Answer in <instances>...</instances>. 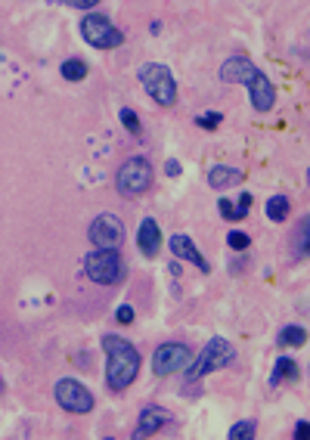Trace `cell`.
I'll list each match as a JSON object with an SVG mask.
<instances>
[{
    "label": "cell",
    "instance_id": "4316f807",
    "mask_svg": "<svg viewBox=\"0 0 310 440\" xmlns=\"http://www.w3.org/2000/svg\"><path fill=\"white\" fill-rule=\"evenodd\" d=\"M68 6H75V10H93V6H97V4H93V0H75V4H68Z\"/></svg>",
    "mask_w": 310,
    "mask_h": 440
},
{
    "label": "cell",
    "instance_id": "83f0119b",
    "mask_svg": "<svg viewBox=\"0 0 310 440\" xmlns=\"http://www.w3.org/2000/svg\"><path fill=\"white\" fill-rule=\"evenodd\" d=\"M165 171H168V177H180V162H168Z\"/></svg>",
    "mask_w": 310,
    "mask_h": 440
},
{
    "label": "cell",
    "instance_id": "484cf974",
    "mask_svg": "<svg viewBox=\"0 0 310 440\" xmlns=\"http://www.w3.org/2000/svg\"><path fill=\"white\" fill-rule=\"evenodd\" d=\"M307 434H310V425H307V422H304V419H301V422H298V425H295V437H298V440H304Z\"/></svg>",
    "mask_w": 310,
    "mask_h": 440
},
{
    "label": "cell",
    "instance_id": "30bf717a",
    "mask_svg": "<svg viewBox=\"0 0 310 440\" xmlns=\"http://www.w3.org/2000/svg\"><path fill=\"white\" fill-rule=\"evenodd\" d=\"M174 425V416L165 409V406H146V409L140 412V422H137L134 428V440H143V437H155L161 428Z\"/></svg>",
    "mask_w": 310,
    "mask_h": 440
},
{
    "label": "cell",
    "instance_id": "3957f363",
    "mask_svg": "<svg viewBox=\"0 0 310 440\" xmlns=\"http://www.w3.org/2000/svg\"><path fill=\"white\" fill-rule=\"evenodd\" d=\"M152 165L149 158L143 155H131L124 158V165L118 167L115 174V189L122 192L124 199H137V196H146V192L152 189Z\"/></svg>",
    "mask_w": 310,
    "mask_h": 440
},
{
    "label": "cell",
    "instance_id": "d4e9b609",
    "mask_svg": "<svg viewBox=\"0 0 310 440\" xmlns=\"http://www.w3.org/2000/svg\"><path fill=\"white\" fill-rule=\"evenodd\" d=\"M115 319H118L122 326H131V323H134V307H131V304H122V307L115 310Z\"/></svg>",
    "mask_w": 310,
    "mask_h": 440
},
{
    "label": "cell",
    "instance_id": "5b68a950",
    "mask_svg": "<svg viewBox=\"0 0 310 440\" xmlns=\"http://www.w3.org/2000/svg\"><path fill=\"white\" fill-rule=\"evenodd\" d=\"M140 84L146 87V93L152 97L155 106L171 109L177 103V81L165 62H146L140 69Z\"/></svg>",
    "mask_w": 310,
    "mask_h": 440
},
{
    "label": "cell",
    "instance_id": "6da1fadb",
    "mask_svg": "<svg viewBox=\"0 0 310 440\" xmlns=\"http://www.w3.org/2000/svg\"><path fill=\"white\" fill-rule=\"evenodd\" d=\"M102 351H106V385L109 391L122 394L137 382L140 372V351L122 335H102Z\"/></svg>",
    "mask_w": 310,
    "mask_h": 440
},
{
    "label": "cell",
    "instance_id": "5bb4252c",
    "mask_svg": "<svg viewBox=\"0 0 310 440\" xmlns=\"http://www.w3.org/2000/svg\"><path fill=\"white\" fill-rule=\"evenodd\" d=\"M137 245L146 258H155L161 248V230H159V220L152 217H143L140 220V230H137Z\"/></svg>",
    "mask_w": 310,
    "mask_h": 440
},
{
    "label": "cell",
    "instance_id": "ba28073f",
    "mask_svg": "<svg viewBox=\"0 0 310 440\" xmlns=\"http://www.w3.org/2000/svg\"><path fill=\"white\" fill-rule=\"evenodd\" d=\"M189 363H193V351L186 348V344H180V341H165V344H159L152 353V372L159 378H168V375H174V372H183Z\"/></svg>",
    "mask_w": 310,
    "mask_h": 440
},
{
    "label": "cell",
    "instance_id": "e0dca14e",
    "mask_svg": "<svg viewBox=\"0 0 310 440\" xmlns=\"http://www.w3.org/2000/svg\"><path fill=\"white\" fill-rule=\"evenodd\" d=\"M304 341H307V329L304 326H282L279 335H277L279 348H301Z\"/></svg>",
    "mask_w": 310,
    "mask_h": 440
},
{
    "label": "cell",
    "instance_id": "7a4b0ae2",
    "mask_svg": "<svg viewBox=\"0 0 310 440\" xmlns=\"http://www.w3.org/2000/svg\"><path fill=\"white\" fill-rule=\"evenodd\" d=\"M84 273L97 285H118V282H124L127 267L118 248H93L84 258Z\"/></svg>",
    "mask_w": 310,
    "mask_h": 440
},
{
    "label": "cell",
    "instance_id": "603a6c76",
    "mask_svg": "<svg viewBox=\"0 0 310 440\" xmlns=\"http://www.w3.org/2000/svg\"><path fill=\"white\" fill-rule=\"evenodd\" d=\"M118 118H122V124H124V128L134 133V137H140V133H143V128H140V115H137L134 109H127V106H124V109H122V115H118Z\"/></svg>",
    "mask_w": 310,
    "mask_h": 440
},
{
    "label": "cell",
    "instance_id": "7402d4cb",
    "mask_svg": "<svg viewBox=\"0 0 310 440\" xmlns=\"http://www.w3.org/2000/svg\"><path fill=\"white\" fill-rule=\"evenodd\" d=\"M196 124L202 131H218L223 124V112H202V115H196Z\"/></svg>",
    "mask_w": 310,
    "mask_h": 440
},
{
    "label": "cell",
    "instance_id": "7c38bea8",
    "mask_svg": "<svg viewBox=\"0 0 310 440\" xmlns=\"http://www.w3.org/2000/svg\"><path fill=\"white\" fill-rule=\"evenodd\" d=\"M168 248H171V255H174V258H180V260H189V264H196V267L202 270V273H211V264L202 258V251L196 248V242L189 239L186 233H174V236H171Z\"/></svg>",
    "mask_w": 310,
    "mask_h": 440
},
{
    "label": "cell",
    "instance_id": "277c9868",
    "mask_svg": "<svg viewBox=\"0 0 310 440\" xmlns=\"http://www.w3.org/2000/svg\"><path fill=\"white\" fill-rule=\"evenodd\" d=\"M236 360V348L227 341V338H211L208 344L202 348L199 357H193V363L186 366V382H199L202 375H208L214 369H223Z\"/></svg>",
    "mask_w": 310,
    "mask_h": 440
},
{
    "label": "cell",
    "instance_id": "4fadbf2b",
    "mask_svg": "<svg viewBox=\"0 0 310 440\" xmlns=\"http://www.w3.org/2000/svg\"><path fill=\"white\" fill-rule=\"evenodd\" d=\"M255 62L252 59H245V56H230V59H223V65H220V81L223 84H248L255 78Z\"/></svg>",
    "mask_w": 310,
    "mask_h": 440
},
{
    "label": "cell",
    "instance_id": "cb8c5ba5",
    "mask_svg": "<svg viewBox=\"0 0 310 440\" xmlns=\"http://www.w3.org/2000/svg\"><path fill=\"white\" fill-rule=\"evenodd\" d=\"M227 245H230V248H232V251H245V248H248V245H252V239H248V236H245V233L232 230V233L227 236Z\"/></svg>",
    "mask_w": 310,
    "mask_h": 440
},
{
    "label": "cell",
    "instance_id": "44dd1931",
    "mask_svg": "<svg viewBox=\"0 0 310 440\" xmlns=\"http://www.w3.org/2000/svg\"><path fill=\"white\" fill-rule=\"evenodd\" d=\"M307 230H310L307 217H301V226H298V236H295V258L298 260L307 258Z\"/></svg>",
    "mask_w": 310,
    "mask_h": 440
},
{
    "label": "cell",
    "instance_id": "8fae6325",
    "mask_svg": "<svg viewBox=\"0 0 310 440\" xmlns=\"http://www.w3.org/2000/svg\"><path fill=\"white\" fill-rule=\"evenodd\" d=\"M248 87V99H252L255 112H270L273 103H277V87H273V81L267 78L264 72H255V78L245 84Z\"/></svg>",
    "mask_w": 310,
    "mask_h": 440
},
{
    "label": "cell",
    "instance_id": "ac0fdd59",
    "mask_svg": "<svg viewBox=\"0 0 310 440\" xmlns=\"http://www.w3.org/2000/svg\"><path fill=\"white\" fill-rule=\"evenodd\" d=\"M289 199L286 196H270V199H267V217H270L273 220V224H282V220H289Z\"/></svg>",
    "mask_w": 310,
    "mask_h": 440
},
{
    "label": "cell",
    "instance_id": "2e32d148",
    "mask_svg": "<svg viewBox=\"0 0 310 440\" xmlns=\"http://www.w3.org/2000/svg\"><path fill=\"white\" fill-rule=\"evenodd\" d=\"M301 378V366L295 360H289V357H279L277 363H273V375H270V385L277 387L282 382H298Z\"/></svg>",
    "mask_w": 310,
    "mask_h": 440
},
{
    "label": "cell",
    "instance_id": "52a82bcc",
    "mask_svg": "<svg viewBox=\"0 0 310 440\" xmlns=\"http://www.w3.org/2000/svg\"><path fill=\"white\" fill-rule=\"evenodd\" d=\"M53 397L65 412H72V416H87V412H93V406H97L93 394L81 382H75V378H59L56 387H53Z\"/></svg>",
    "mask_w": 310,
    "mask_h": 440
},
{
    "label": "cell",
    "instance_id": "f1b7e54d",
    "mask_svg": "<svg viewBox=\"0 0 310 440\" xmlns=\"http://www.w3.org/2000/svg\"><path fill=\"white\" fill-rule=\"evenodd\" d=\"M0 394H4V378H0Z\"/></svg>",
    "mask_w": 310,
    "mask_h": 440
},
{
    "label": "cell",
    "instance_id": "ffe728a7",
    "mask_svg": "<svg viewBox=\"0 0 310 440\" xmlns=\"http://www.w3.org/2000/svg\"><path fill=\"white\" fill-rule=\"evenodd\" d=\"M255 434H257V422L255 419H242V422H236V425L227 431L230 440H252Z\"/></svg>",
    "mask_w": 310,
    "mask_h": 440
},
{
    "label": "cell",
    "instance_id": "9c48e42d",
    "mask_svg": "<svg viewBox=\"0 0 310 440\" xmlns=\"http://www.w3.org/2000/svg\"><path fill=\"white\" fill-rule=\"evenodd\" d=\"M87 239L97 245V248H118L122 251V245H124V224L118 220L115 214H97L93 217V224H90V230H87Z\"/></svg>",
    "mask_w": 310,
    "mask_h": 440
},
{
    "label": "cell",
    "instance_id": "9a60e30c",
    "mask_svg": "<svg viewBox=\"0 0 310 440\" xmlns=\"http://www.w3.org/2000/svg\"><path fill=\"white\" fill-rule=\"evenodd\" d=\"M245 180V171H239V167H232V165H214L211 171H208V186L211 189H230V186H239Z\"/></svg>",
    "mask_w": 310,
    "mask_h": 440
},
{
    "label": "cell",
    "instance_id": "d6986e66",
    "mask_svg": "<svg viewBox=\"0 0 310 440\" xmlns=\"http://www.w3.org/2000/svg\"><path fill=\"white\" fill-rule=\"evenodd\" d=\"M87 62H84V59H65L63 65H59V75H63L65 81H84L87 78Z\"/></svg>",
    "mask_w": 310,
    "mask_h": 440
},
{
    "label": "cell",
    "instance_id": "8992f818",
    "mask_svg": "<svg viewBox=\"0 0 310 440\" xmlns=\"http://www.w3.org/2000/svg\"><path fill=\"white\" fill-rule=\"evenodd\" d=\"M81 38L87 40V47L93 50H115L124 44V31L115 28L112 19H106L102 13H87L81 19Z\"/></svg>",
    "mask_w": 310,
    "mask_h": 440
}]
</instances>
